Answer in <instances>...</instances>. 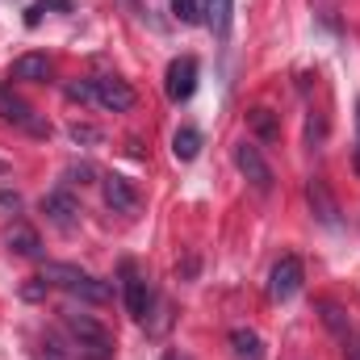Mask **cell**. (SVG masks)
I'll return each mask as SVG.
<instances>
[{
  "label": "cell",
  "mask_w": 360,
  "mask_h": 360,
  "mask_svg": "<svg viewBox=\"0 0 360 360\" xmlns=\"http://www.w3.org/2000/svg\"><path fill=\"white\" fill-rule=\"evenodd\" d=\"M201 4V21L218 34V38H226V30H231V8H235V0H197Z\"/></svg>",
  "instance_id": "obj_13"
},
{
  "label": "cell",
  "mask_w": 360,
  "mask_h": 360,
  "mask_svg": "<svg viewBox=\"0 0 360 360\" xmlns=\"http://www.w3.org/2000/svg\"><path fill=\"white\" fill-rule=\"evenodd\" d=\"M13 76H17V80H34V84H38V80H46V76H51V59H46V55H21V59L13 63Z\"/></svg>",
  "instance_id": "obj_14"
},
{
  "label": "cell",
  "mask_w": 360,
  "mask_h": 360,
  "mask_svg": "<svg viewBox=\"0 0 360 360\" xmlns=\"http://www.w3.org/2000/svg\"><path fill=\"white\" fill-rule=\"evenodd\" d=\"M197 151H201V134H197L193 126H184V130H176V139H172V155H176L180 164L197 160Z\"/></svg>",
  "instance_id": "obj_16"
},
{
  "label": "cell",
  "mask_w": 360,
  "mask_h": 360,
  "mask_svg": "<svg viewBox=\"0 0 360 360\" xmlns=\"http://www.w3.org/2000/svg\"><path fill=\"white\" fill-rule=\"evenodd\" d=\"M63 327H68L80 360H113V335L96 319H89V314H63Z\"/></svg>",
  "instance_id": "obj_1"
},
{
  "label": "cell",
  "mask_w": 360,
  "mask_h": 360,
  "mask_svg": "<svg viewBox=\"0 0 360 360\" xmlns=\"http://www.w3.org/2000/svg\"><path fill=\"white\" fill-rule=\"evenodd\" d=\"M248 126H252L256 139H264V143L276 139V117H272V109H252V113H248Z\"/></svg>",
  "instance_id": "obj_18"
},
{
  "label": "cell",
  "mask_w": 360,
  "mask_h": 360,
  "mask_svg": "<svg viewBox=\"0 0 360 360\" xmlns=\"http://www.w3.org/2000/svg\"><path fill=\"white\" fill-rule=\"evenodd\" d=\"M42 214H46L59 231H76V222H80V205H76V197H72L68 188L46 193V197H42Z\"/></svg>",
  "instance_id": "obj_9"
},
{
  "label": "cell",
  "mask_w": 360,
  "mask_h": 360,
  "mask_svg": "<svg viewBox=\"0 0 360 360\" xmlns=\"http://www.w3.org/2000/svg\"><path fill=\"white\" fill-rule=\"evenodd\" d=\"M17 205H21V197L8 193V188H0V210H17Z\"/></svg>",
  "instance_id": "obj_25"
},
{
  "label": "cell",
  "mask_w": 360,
  "mask_h": 360,
  "mask_svg": "<svg viewBox=\"0 0 360 360\" xmlns=\"http://www.w3.org/2000/svg\"><path fill=\"white\" fill-rule=\"evenodd\" d=\"M72 8H76L72 0H34V4L25 8V25L34 30V25H38V21L46 17V13H72Z\"/></svg>",
  "instance_id": "obj_17"
},
{
  "label": "cell",
  "mask_w": 360,
  "mask_h": 360,
  "mask_svg": "<svg viewBox=\"0 0 360 360\" xmlns=\"http://www.w3.org/2000/svg\"><path fill=\"white\" fill-rule=\"evenodd\" d=\"M4 248L17 252V256H25V260H38V256H42V239H38V231H34L30 222H13V226L4 231Z\"/></svg>",
  "instance_id": "obj_10"
},
{
  "label": "cell",
  "mask_w": 360,
  "mask_h": 360,
  "mask_svg": "<svg viewBox=\"0 0 360 360\" xmlns=\"http://www.w3.org/2000/svg\"><path fill=\"white\" fill-rule=\"evenodd\" d=\"M101 188H105L109 210H117V214H134V210H139V193H134V184L126 176H105Z\"/></svg>",
  "instance_id": "obj_11"
},
{
  "label": "cell",
  "mask_w": 360,
  "mask_h": 360,
  "mask_svg": "<svg viewBox=\"0 0 360 360\" xmlns=\"http://www.w3.org/2000/svg\"><path fill=\"white\" fill-rule=\"evenodd\" d=\"M38 360H68V356H63V348H55V344L46 340V344H42V352H38Z\"/></svg>",
  "instance_id": "obj_24"
},
{
  "label": "cell",
  "mask_w": 360,
  "mask_h": 360,
  "mask_svg": "<svg viewBox=\"0 0 360 360\" xmlns=\"http://www.w3.org/2000/svg\"><path fill=\"white\" fill-rule=\"evenodd\" d=\"M231 348H235V356L239 360H260L264 356V348H260V335L256 331H231Z\"/></svg>",
  "instance_id": "obj_15"
},
{
  "label": "cell",
  "mask_w": 360,
  "mask_h": 360,
  "mask_svg": "<svg viewBox=\"0 0 360 360\" xmlns=\"http://www.w3.org/2000/svg\"><path fill=\"white\" fill-rule=\"evenodd\" d=\"M356 168H360V155H356Z\"/></svg>",
  "instance_id": "obj_28"
},
{
  "label": "cell",
  "mask_w": 360,
  "mask_h": 360,
  "mask_svg": "<svg viewBox=\"0 0 360 360\" xmlns=\"http://www.w3.org/2000/svg\"><path fill=\"white\" fill-rule=\"evenodd\" d=\"M46 285H51V281H46V276H34V281H30V285H21V297H30V302H38V297H42V293H46Z\"/></svg>",
  "instance_id": "obj_21"
},
{
  "label": "cell",
  "mask_w": 360,
  "mask_h": 360,
  "mask_svg": "<svg viewBox=\"0 0 360 360\" xmlns=\"http://www.w3.org/2000/svg\"><path fill=\"white\" fill-rule=\"evenodd\" d=\"M122 293H126V310H130V319H147V306H151V289H147V276L134 269L130 260L122 264Z\"/></svg>",
  "instance_id": "obj_6"
},
{
  "label": "cell",
  "mask_w": 360,
  "mask_h": 360,
  "mask_svg": "<svg viewBox=\"0 0 360 360\" xmlns=\"http://www.w3.org/2000/svg\"><path fill=\"white\" fill-rule=\"evenodd\" d=\"M42 276H46L51 285L68 289V293L80 297V302H109V285L96 281V276H89L84 269H76V264H46Z\"/></svg>",
  "instance_id": "obj_2"
},
{
  "label": "cell",
  "mask_w": 360,
  "mask_h": 360,
  "mask_svg": "<svg viewBox=\"0 0 360 360\" xmlns=\"http://www.w3.org/2000/svg\"><path fill=\"white\" fill-rule=\"evenodd\" d=\"M0 176H4V160H0Z\"/></svg>",
  "instance_id": "obj_27"
},
{
  "label": "cell",
  "mask_w": 360,
  "mask_h": 360,
  "mask_svg": "<svg viewBox=\"0 0 360 360\" xmlns=\"http://www.w3.org/2000/svg\"><path fill=\"white\" fill-rule=\"evenodd\" d=\"M302 260L297 256H281L276 264H272V276H269V293L276 297V302H289L297 289H302Z\"/></svg>",
  "instance_id": "obj_8"
},
{
  "label": "cell",
  "mask_w": 360,
  "mask_h": 360,
  "mask_svg": "<svg viewBox=\"0 0 360 360\" xmlns=\"http://www.w3.org/2000/svg\"><path fill=\"white\" fill-rule=\"evenodd\" d=\"M164 360H176V356H164Z\"/></svg>",
  "instance_id": "obj_29"
},
{
  "label": "cell",
  "mask_w": 360,
  "mask_h": 360,
  "mask_svg": "<svg viewBox=\"0 0 360 360\" xmlns=\"http://www.w3.org/2000/svg\"><path fill=\"white\" fill-rule=\"evenodd\" d=\"M164 92L172 105H184L193 92H197V59L193 55H180L168 63V76H164Z\"/></svg>",
  "instance_id": "obj_4"
},
{
  "label": "cell",
  "mask_w": 360,
  "mask_h": 360,
  "mask_svg": "<svg viewBox=\"0 0 360 360\" xmlns=\"http://www.w3.org/2000/svg\"><path fill=\"white\" fill-rule=\"evenodd\" d=\"M306 197H310V210H314V218H319L323 226H335V222H340V205H335L331 188H327L319 176L306 184Z\"/></svg>",
  "instance_id": "obj_12"
},
{
  "label": "cell",
  "mask_w": 360,
  "mask_h": 360,
  "mask_svg": "<svg viewBox=\"0 0 360 360\" xmlns=\"http://www.w3.org/2000/svg\"><path fill=\"white\" fill-rule=\"evenodd\" d=\"M235 168L252 180V188H260V193H269L272 188V168H269V160L260 155V147L239 143V147H235Z\"/></svg>",
  "instance_id": "obj_7"
},
{
  "label": "cell",
  "mask_w": 360,
  "mask_h": 360,
  "mask_svg": "<svg viewBox=\"0 0 360 360\" xmlns=\"http://www.w3.org/2000/svg\"><path fill=\"white\" fill-rule=\"evenodd\" d=\"M92 101L101 105V109H109V113H126V109H134V89L126 84V80H117V76H101V80H92Z\"/></svg>",
  "instance_id": "obj_5"
},
{
  "label": "cell",
  "mask_w": 360,
  "mask_h": 360,
  "mask_svg": "<svg viewBox=\"0 0 360 360\" xmlns=\"http://www.w3.org/2000/svg\"><path fill=\"white\" fill-rule=\"evenodd\" d=\"M356 122H360V101H356Z\"/></svg>",
  "instance_id": "obj_26"
},
{
  "label": "cell",
  "mask_w": 360,
  "mask_h": 360,
  "mask_svg": "<svg viewBox=\"0 0 360 360\" xmlns=\"http://www.w3.org/2000/svg\"><path fill=\"white\" fill-rule=\"evenodd\" d=\"M172 17L184 21V25H197L201 21V4L197 0H172Z\"/></svg>",
  "instance_id": "obj_19"
},
{
  "label": "cell",
  "mask_w": 360,
  "mask_h": 360,
  "mask_svg": "<svg viewBox=\"0 0 360 360\" xmlns=\"http://www.w3.org/2000/svg\"><path fill=\"white\" fill-rule=\"evenodd\" d=\"M68 96H72V101H80V105L92 101V80H89V84H68Z\"/></svg>",
  "instance_id": "obj_23"
},
{
  "label": "cell",
  "mask_w": 360,
  "mask_h": 360,
  "mask_svg": "<svg viewBox=\"0 0 360 360\" xmlns=\"http://www.w3.org/2000/svg\"><path fill=\"white\" fill-rule=\"evenodd\" d=\"M72 139H76V143H101V130H92V126H80V122H76V126H72Z\"/></svg>",
  "instance_id": "obj_22"
},
{
  "label": "cell",
  "mask_w": 360,
  "mask_h": 360,
  "mask_svg": "<svg viewBox=\"0 0 360 360\" xmlns=\"http://www.w3.org/2000/svg\"><path fill=\"white\" fill-rule=\"evenodd\" d=\"M0 122L25 130V134H34V139H46V134H51V122H46L42 113H34L21 96H13L8 89H0Z\"/></svg>",
  "instance_id": "obj_3"
},
{
  "label": "cell",
  "mask_w": 360,
  "mask_h": 360,
  "mask_svg": "<svg viewBox=\"0 0 360 360\" xmlns=\"http://www.w3.org/2000/svg\"><path fill=\"white\" fill-rule=\"evenodd\" d=\"M323 323L335 331V335H344L348 340V323H344V314H340V306H331V302H323Z\"/></svg>",
  "instance_id": "obj_20"
}]
</instances>
